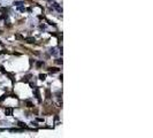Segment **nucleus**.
<instances>
[{
    "instance_id": "4468645a",
    "label": "nucleus",
    "mask_w": 153,
    "mask_h": 138,
    "mask_svg": "<svg viewBox=\"0 0 153 138\" xmlns=\"http://www.w3.org/2000/svg\"><path fill=\"white\" fill-rule=\"evenodd\" d=\"M14 5H16V6H21V5H23V3H21V1H17V3H15Z\"/></svg>"
},
{
    "instance_id": "a211bd4d",
    "label": "nucleus",
    "mask_w": 153,
    "mask_h": 138,
    "mask_svg": "<svg viewBox=\"0 0 153 138\" xmlns=\"http://www.w3.org/2000/svg\"><path fill=\"white\" fill-rule=\"evenodd\" d=\"M19 9H20V11H21V12H24V8H23V7H20Z\"/></svg>"
},
{
    "instance_id": "7ed1b4c3",
    "label": "nucleus",
    "mask_w": 153,
    "mask_h": 138,
    "mask_svg": "<svg viewBox=\"0 0 153 138\" xmlns=\"http://www.w3.org/2000/svg\"><path fill=\"white\" fill-rule=\"evenodd\" d=\"M5 113H6V115H12V113H13V109H12V108H6L5 109Z\"/></svg>"
},
{
    "instance_id": "f8f14e48",
    "label": "nucleus",
    "mask_w": 153,
    "mask_h": 138,
    "mask_svg": "<svg viewBox=\"0 0 153 138\" xmlns=\"http://www.w3.org/2000/svg\"><path fill=\"white\" fill-rule=\"evenodd\" d=\"M0 70H1V73H3V74H5V73H6V70H5V68H4V67H3V66H1V67H0Z\"/></svg>"
},
{
    "instance_id": "2eb2a0df",
    "label": "nucleus",
    "mask_w": 153,
    "mask_h": 138,
    "mask_svg": "<svg viewBox=\"0 0 153 138\" xmlns=\"http://www.w3.org/2000/svg\"><path fill=\"white\" fill-rule=\"evenodd\" d=\"M41 66H43V62H40V61H39V62H37V67H41Z\"/></svg>"
},
{
    "instance_id": "f3484780",
    "label": "nucleus",
    "mask_w": 153,
    "mask_h": 138,
    "mask_svg": "<svg viewBox=\"0 0 153 138\" xmlns=\"http://www.w3.org/2000/svg\"><path fill=\"white\" fill-rule=\"evenodd\" d=\"M5 98H6V96H3V97L0 98V101H3V100H4V99H5Z\"/></svg>"
},
{
    "instance_id": "20e7f679",
    "label": "nucleus",
    "mask_w": 153,
    "mask_h": 138,
    "mask_svg": "<svg viewBox=\"0 0 153 138\" xmlns=\"http://www.w3.org/2000/svg\"><path fill=\"white\" fill-rule=\"evenodd\" d=\"M48 70L51 71V73H57V71H59V69H58V68H55V67H49Z\"/></svg>"
},
{
    "instance_id": "6e6552de",
    "label": "nucleus",
    "mask_w": 153,
    "mask_h": 138,
    "mask_svg": "<svg viewBox=\"0 0 153 138\" xmlns=\"http://www.w3.org/2000/svg\"><path fill=\"white\" fill-rule=\"evenodd\" d=\"M15 38H16V39H24V38L22 37L20 33H16V35H15Z\"/></svg>"
},
{
    "instance_id": "6ab92c4d",
    "label": "nucleus",
    "mask_w": 153,
    "mask_h": 138,
    "mask_svg": "<svg viewBox=\"0 0 153 138\" xmlns=\"http://www.w3.org/2000/svg\"><path fill=\"white\" fill-rule=\"evenodd\" d=\"M48 1H52V0H48Z\"/></svg>"
},
{
    "instance_id": "1a4fd4ad",
    "label": "nucleus",
    "mask_w": 153,
    "mask_h": 138,
    "mask_svg": "<svg viewBox=\"0 0 153 138\" xmlns=\"http://www.w3.org/2000/svg\"><path fill=\"white\" fill-rule=\"evenodd\" d=\"M0 12H1V13H7V8H5V7H1V8H0Z\"/></svg>"
},
{
    "instance_id": "9d476101",
    "label": "nucleus",
    "mask_w": 153,
    "mask_h": 138,
    "mask_svg": "<svg viewBox=\"0 0 153 138\" xmlns=\"http://www.w3.org/2000/svg\"><path fill=\"white\" fill-rule=\"evenodd\" d=\"M49 52H51V53H52L53 55L57 54V50H55V49H51V51H49Z\"/></svg>"
},
{
    "instance_id": "ddd939ff",
    "label": "nucleus",
    "mask_w": 153,
    "mask_h": 138,
    "mask_svg": "<svg viewBox=\"0 0 153 138\" xmlns=\"http://www.w3.org/2000/svg\"><path fill=\"white\" fill-rule=\"evenodd\" d=\"M57 63H58V65H62V60L58 59V60H57Z\"/></svg>"
},
{
    "instance_id": "9b49d317",
    "label": "nucleus",
    "mask_w": 153,
    "mask_h": 138,
    "mask_svg": "<svg viewBox=\"0 0 153 138\" xmlns=\"http://www.w3.org/2000/svg\"><path fill=\"white\" fill-rule=\"evenodd\" d=\"M46 97H47V98H51V92H49L48 89L46 90Z\"/></svg>"
},
{
    "instance_id": "dca6fc26",
    "label": "nucleus",
    "mask_w": 153,
    "mask_h": 138,
    "mask_svg": "<svg viewBox=\"0 0 153 138\" xmlns=\"http://www.w3.org/2000/svg\"><path fill=\"white\" fill-rule=\"evenodd\" d=\"M19 125H20V127H24V128L27 127V125H25L24 123H22V122H20V123H19Z\"/></svg>"
},
{
    "instance_id": "f257e3e1",
    "label": "nucleus",
    "mask_w": 153,
    "mask_h": 138,
    "mask_svg": "<svg viewBox=\"0 0 153 138\" xmlns=\"http://www.w3.org/2000/svg\"><path fill=\"white\" fill-rule=\"evenodd\" d=\"M35 95H36V98L38 99V101L40 103L41 101V99H40V95H39V91H38V89H36L35 90Z\"/></svg>"
},
{
    "instance_id": "f03ea898",
    "label": "nucleus",
    "mask_w": 153,
    "mask_h": 138,
    "mask_svg": "<svg viewBox=\"0 0 153 138\" xmlns=\"http://www.w3.org/2000/svg\"><path fill=\"white\" fill-rule=\"evenodd\" d=\"M53 7H54V8L57 9L58 12H62V8H61V7L58 5V4H53Z\"/></svg>"
},
{
    "instance_id": "39448f33",
    "label": "nucleus",
    "mask_w": 153,
    "mask_h": 138,
    "mask_svg": "<svg viewBox=\"0 0 153 138\" xmlns=\"http://www.w3.org/2000/svg\"><path fill=\"white\" fill-rule=\"evenodd\" d=\"M27 41L28 43H35V38H31V37H29V38H27Z\"/></svg>"
},
{
    "instance_id": "0eeeda50",
    "label": "nucleus",
    "mask_w": 153,
    "mask_h": 138,
    "mask_svg": "<svg viewBox=\"0 0 153 138\" xmlns=\"http://www.w3.org/2000/svg\"><path fill=\"white\" fill-rule=\"evenodd\" d=\"M25 104H27V106H28V107H32V103H31V101H29V100H27V101H25Z\"/></svg>"
},
{
    "instance_id": "423d86ee",
    "label": "nucleus",
    "mask_w": 153,
    "mask_h": 138,
    "mask_svg": "<svg viewBox=\"0 0 153 138\" xmlns=\"http://www.w3.org/2000/svg\"><path fill=\"white\" fill-rule=\"evenodd\" d=\"M46 78V75H45V74H40V75H39V79H41V81H44V79Z\"/></svg>"
}]
</instances>
